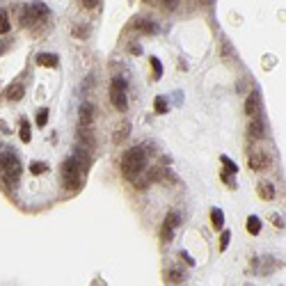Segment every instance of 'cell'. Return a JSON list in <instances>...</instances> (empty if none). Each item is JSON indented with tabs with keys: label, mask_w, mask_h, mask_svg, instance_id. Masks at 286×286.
Segmentation results:
<instances>
[{
	"label": "cell",
	"mask_w": 286,
	"mask_h": 286,
	"mask_svg": "<svg viewBox=\"0 0 286 286\" xmlns=\"http://www.w3.org/2000/svg\"><path fill=\"white\" fill-rule=\"evenodd\" d=\"M46 124H48V108H41V110L37 113V126L44 128Z\"/></svg>",
	"instance_id": "obj_23"
},
{
	"label": "cell",
	"mask_w": 286,
	"mask_h": 286,
	"mask_svg": "<svg viewBox=\"0 0 286 286\" xmlns=\"http://www.w3.org/2000/svg\"><path fill=\"white\" fill-rule=\"evenodd\" d=\"M176 227H179V215L176 211H170L163 220V229H160V238L163 243H170L174 238V233H176Z\"/></svg>",
	"instance_id": "obj_7"
},
{
	"label": "cell",
	"mask_w": 286,
	"mask_h": 286,
	"mask_svg": "<svg viewBox=\"0 0 286 286\" xmlns=\"http://www.w3.org/2000/svg\"><path fill=\"white\" fill-rule=\"evenodd\" d=\"M78 114H80V126H92V114H94V106L92 103H80V110H78Z\"/></svg>",
	"instance_id": "obj_12"
},
{
	"label": "cell",
	"mask_w": 286,
	"mask_h": 286,
	"mask_svg": "<svg viewBox=\"0 0 286 286\" xmlns=\"http://www.w3.org/2000/svg\"><path fill=\"white\" fill-rule=\"evenodd\" d=\"M245 229H248V233L256 236V233L261 231V220L256 218V215H249V218H248V222H245Z\"/></svg>",
	"instance_id": "obj_15"
},
{
	"label": "cell",
	"mask_w": 286,
	"mask_h": 286,
	"mask_svg": "<svg viewBox=\"0 0 286 286\" xmlns=\"http://www.w3.org/2000/svg\"><path fill=\"white\" fill-rule=\"evenodd\" d=\"M163 2H165V5H170V7H174V5H176V0H163Z\"/></svg>",
	"instance_id": "obj_32"
},
{
	"label": "cell",
	"mask_w": 286,
	"mask_h": 286,
	"mask_svg": "<svg viewBox=\"0 0 286 286\" xmlns=\"http://www.w3.org/2000/svg\"><path fill=\"white\" fill-rule=\"evenodd\" d=\"M46 16H48V7H46L44 2H32V5H23L19 19H21V25L30 28V25H35V23L44 21Z\"/></svg>",
	"instance_id": "obj_4"
},
{
	"label": "cell",
	"mask_w": 286,
	"mask_h": 286,
	"mask_svg": "<svg viewBox=\"0 0 286 286\" xmlns=\"http://www.w3.org/2000/svg\"><path fill=\"white\" fill-rule=\"evenodd\" d=\"M229 241H231V233H229V231H222V236H220V249H222V252L229 248Z\"/></svg>",
	"instance_id": "obj_26"
},
{
	"label": "cell",
	"mask_w": 286,
	"mask_h": 286,
	"mask_svg": "<svg viewBox=\"0 0 286 286\" xmlns=\"http://www.w3.org/2000/svg\"><path fill=\"white\" fill-rule=\"evenodd\" d=\"M110 101L119 113H126L128 101H126V80L124 78H114L110 85Z\"/></svg>",
	"instance_id": "obj_5"
},
{
	"label": "cell",
	"mask_w": 286,
	"mask_h": 286,
	"mask_svg": "<svg viewBox=\"0 0 286 286\" xmlns=\"http://www.w3.org/2000/svg\"><path fill=\"white\" fill-rule=\"evenodd\" d=\"M183 272L181 270H176V268H172V270H167V275H165V282L167 284H183Z\"/></svg>",
	"instance_id": "obj_16"
},
{
	"label": "cell",
	"mask_w": 286,
	"mask_h": 286,
	"mask_svg": "<svg viewBox=\"0 0 286 286\" xmlns=\"http://www.w3.org/2000/svg\"><path fill=\"white\" fill-rule=\"evenodd\" d=\"M181 256H183V259H186V261H188L190 266H195V261H192V256H190L188 252H183V254H181Z\"/></svg>",
	"instance_id": "obj_30"
},
{
	"label": "cell",
	"mask_w": 286,
	"mask_h": 286,
	"mask_svg": "<svg viewBox=\"0 0 286 286\" xmlns=\"http://www.w3.org/2000/svg\"><path fill=\"white\" fill-rule=\"evenodd\" d=\"M30 172L32 174H44V172H48V165L46 163H30Z\"/></svg>",
	"instance_id": "obj_25"
},
{
	"label": "cell",
	"mask_w": 286,
	"mask_h": 286,
	"mask_svg": "<svg viewBox=\"0 0 286 286\" xmlns=\"http://www.w3.org/2000/svg\"><path fill=\"white\" fill-rule=\"evenodd\" d=\"M149 62H151V69H153V78H160V76H163V64H160V60L156 55H151Z\"/></svg>",
	"instance_id": "obj_19"
},
{
	"label": "cell",
	"mask_w": 286,
	"mask_h": 286,
	"mask_svg": "<svg viewBox=\"0 0 286 286\" xmlns=\"http://www.w3.org/2000/svg\"><path fill=\"white\" fill-rule=\"evenodd\" d=\"M85 170L87 165L83 163V158L76 153V156H69L60 167V174H62V183L67 190H78L83 186V176H85Z\"/></svg>",
	"instance_id": "obj_1"
},
{
	"label": "cell",
	"mask_w": 286,
	"mask_h": 286,
	"mask_svg": "<svg viewBox=\"0 0 286 286\" xmlns=\"http://www.w3.org/2000/svg\"><path fill=\"white\" fill-rule=\"evenodd\" d=\"M248 165H249V170H254V172H261V170H266V167L270 165L268 151H264V149H252L248 153Z\"/></svg>",
	"instance_id": "obj_6"
},
{
	"label": "cell",
	"mask_w": 286,
	"mask_h": 286,
	"mask_svg": "<svg viewBox=\"0 0 286 286\" xmlns=\"http://www.w3.org/2000/svg\"><path fill=\"white\" fill-rule=\"evenodd\" d=\"M5 32H9V19H7V12L0 9V35H5Z\"/></svg>",
	"instance_id": "obj_22"
},
{
	"label": "cell",
	"mask_w": 286,
	"mask_h": 286,
	"mask_svg": "<svg viewBox=\"0 0 286 286\" xmlns=\"http://www.w3.org/2000/svg\"><path fill=\"white\" fill-rule=\"evenodd\" d=\"M220 160H222V165H225V172L227 174H236V172H238V165H236L233 160H229L227 156H222Z\"/></svg>",
	"instance_id": "obj_21"
},
{
	"label": "cell",
	"mask_w": 286,
	"mask_h": 286,
	"mask_svg": "<svg viewBox=\"0 0 286 286\" xmlns=\"http://www.w3.org/2000/svg\"><path fill=\"white\" fill-rule=\"evenodd\" d=\"M137 30H142L144 35H153V32L158 30V28H156V25H153L151 21H140V25H137Z\"/></svg>",
	"instance_id": "obj_20"
},
{
	"label": "cell",
	"mask_w": 286,
	"mask_h": 286,
	"mask_svg": "<svg viewBox=\"0 0 286 286\" xmlns=\"http://www.w3.org/2000/svg\"><path fill=\"white\" fill-rule=\"evenodd\" d=\"M7 48H9V44H7V41H2V39H0V55H2V53H7Z\"/></svg>",
	"instance_id": "obj_29"
},
{
	"label": "cell",
	"mask_w": 286,
	"mask_h": 286,
	"mask_svg": "<svg viewBox=\"0 0 286 286\" xmlns=\"http://www.w3.org/2000/svg\"><path fill=\"white\" fill-rule=\"evenodd\" d=\"M153 108H156V113H160V114H165L167 110H170V106H167V101L163 96H158L156 98V103H153Z\"/></svg>",
	"instance_id": "obj_24"
},
{
	"label": "cell",
	"mask_w": 286,
	"mask_h": 286,
	"mask_svg": "<svg viewBox=\"0 0 286 286\" xmlns=\"http://www.w3.org/2000/svg\"><path fill=\"white\" fill-rule=\"evenodd\" d=\"M21 158L14 149H2L0 151V174L9 186H16L21 179Z\"/></svg>",
	"instance_id": "obj_3"
},
{
	"label": "cell",
	"mask_w": 286,
	"mask_h": 286,
	"mask_svg": "<svg viewBox=\"0 0 286 286\" xmlns=\"http://www.w3.org/2000/svg\"><path fill=\"white\" fill-rule=\"evenodd\" d=\"M80 2H83V5H85L87 9H94V7L98 5V0H80Z\"/></svg>",
	"instance_id": "obj_28"
},
{
	"label": "cell",
	"mask_w": 286,
	"mask_h": 286,
	"mask_svg": "<svg viewBox=\"0 0 286 286\" xmlns=\"http://www.w3.org/2000/svg\"><path fill=\"white\" fill-rule=\"evenodd\" d=\"M144 167H147V153H144L142 147H133L121 156V174L126 179H137L144 172Z\"/></svg>",
	"instance_id": "obj_2"
},
{
	"label": "cell",
	"mask_w": 286,
	"mask_h": 286,
	"mask_svg": "<svg viewBox=\"0 0 286 286\" xmlns=\"http://www.w3.org/2000/svg\"><path fill=\"white\" fill-rule=\"evenodd\" d=\"M245 114L248 117H259L261 114V94L259 92L248 94V98H245Z\"/></svg>",
	"instance_id": "obj_9"
},
{
	"label": "cell",
	"mask_w": 286,
	"mask_h": 286,
	"mask_svg": "<svg viewBox=\"0 0 286 286\" xmlns=\"http://www.w3.org/2000/svg\"><path fill=\"white\" fill-rule=\"evenodd\" d=\"M266 135V124L261 117H249L248 121V137L249 140H254V142H259V140H264Z\"/></svg>",
	"instance_id": "obj_8"
},
{
	"label": "cell",
	"mask_w": 286,
	"mask_h": 286,
	"mask_svg": "<svg viewBox=\"0 0 286 286\" xmlns=\"http://www.w3.org/2000/svg\"><path fill=\"white\" fill-rule=\"evenodd\" d=\"M131 53H133V55H140V53H142V48H140V46H133V48H131Z\"/></svg>",
	"instance_id": "obj_31"
},
{
	"label": "cell",
	"mask_w": 286,
	"mask_h": 286,
	"mask_svg": "<svg viewBox=\"0 0 286 286\" xmlns=\"http://www.w3.org/2000/svg\"><path fill=\"white\" fill-rule=\"evenodd\" d=\"M87 35H90V28H87V25H78V28H74V37H78V39H85L87 37Z\"/></svg>",
	"instance_id": "obj_27"
},
{
	"label": "cell",
	"mask_w": 286,
	"mask_h": 286,
	"mask_svg": "<svg viewBox=\"0 0 286 286\" xmlns=\"http://www.w3.org/2000/svg\"><path fill=\"white\" fill-rule=\"evenodd\" d=\"M211 222H213V229H222L225 227V215L220 209H213L211 211Z\"/></svg>",
	"instance_id": "obj_18"
},
{
	"label": "cell",
	"mask_w": 286,
	"mask_h": 286,
	"mask_svg": "<svg viewBox=\"0 0 286 286\" xmlns=\"http://www.w3.org/2000/svg\"><path fill=\"white\" fill-rule=\"evenodd\" d=\"M204 2H211V0H204Z\"/></svg>",
	"instance_id": "obj_33"
},
{
	"label": "cell",
	"mask_w": 286,
	"mask_h": 286,
	"mask_svg": "<svg viewBox=\"0 0 286 286\" xmlns=\"http://www.w3.org/2000/svg\"><path fill=\"white\" fill-rule=\"evenodd\" d=\"M37 64H39V67L57 69V64H60V57H57L55 53H39L37 55Z\"/></svg>",
	"instance_id": "obj_10"
},
{
	"label": "cell",
	"mask_w": 286,
	"mask_h": 286,
	"mask_svg": "<svg viewBox=\"0 0 286 286\" xmlns=\"http://www.w3.org/2000/svg\"><path fill=\"white\" fill-rule=\"evenodd\" d=\"M23 94H25V87H23L21 83L9 85L7 90H5V98H7V101H21Z\"/></svg>",
	"instance_id": "obj_13"
},
{
	"label": "cell",
	"mask_w": 286,
	"mask_h": 286,
	"mask_svg": "<svg viewBox=\"0 0 286 286\" xmlns=\"http://www.w3.org/2000/svg\"><path fill=\"white\" fill-rule=\"evenodd\" d=\"M128 133H131V124H124V126H119L117 131H114V137H113V142L114 144H119L121 140H126Z\"/></svg>",
	"instance_id": "obj_17"
},
{
	"label": "cell",
	"mask_w": 286,
	"mask_h": 286,
	"mask_svg": "<svg viewBox=\"0 0 286 286\" xmlns=\"http://www.w3.org/2000/svg\"><path fill=\"white\" fill-rule=\"evenodd\" d=\"M256 190H259V197H261L264 202H270V199H275V186H272L270 181H261V183L256 186Z\"/></svg>",
	"instance_id": "obj_11"
},
{
	"label": "cell",
	"mask_w": 286,
	"mask_h": 286,
	"mask_svg": "<svg viewBox=\"0 0 286 286\" xmlns=\"http://www.w3.org/2000/svg\"><path fill=\"white\" fill-rule=\"evenodd\" d=\"M19 137H21L23 142H30V137H32V131H30V121L23 117L21 119V126H19Z\"/></svg>",
	"instance_id": "obj_14"
}]
</instances>
